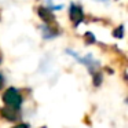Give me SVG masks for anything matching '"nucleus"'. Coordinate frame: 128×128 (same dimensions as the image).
I'll list each match as a JSON object with an SVG mask.
<instances>
[{
    "instance_id": "nucleus-1",
    "label": "nucleus",
    "mask_w": 128,
    "mask_h": 128,
    "mask_svg": "<svg viewBox=\"0 0 128 128\" xmlns=\"http://www.w3.org/2000/svg\"><path fill=\"white\" fill-rule=\"evenodd\" d=\"M3 100L7 106H11V108L18 109L22 103V98H21L20 92L17 91L15 88H8L3 95Z\"/></svg>"
},
{
    "instance_id": "nucleus-2",
    "label": "nucleus",
    "mask_w": 128,
    "mask_h": 128,
    "mask_svg": "<svg viewBox=\"0 0 128 128\" xmlns=\"http://www.w3.org/2000/svg\"><path fill=\"white\" fill-rule=\"evenodd\" d=\"M70 20L73 21V24H74L76 26L78 25V24L81 22V21L84 20V14H83V10L80 8L78 6H76V4H72L70 6Z\"/></svg>"
},
{
    "instance_id": "nucleus-3",
    "label": "nucleus",
    "mask_w": 128,
    "mask_h": 128,
    "mask_svg": "<svg viewBox=\"0 0 128 128\" xmlns=\"http://www.w3.org/2000/svg\"><path fill=\"white\" fill-rule=\"evenodd\" d=\"M2 113H3V116L6 117L7 120L14 121V120H17V117H18V109L11 108V106H6V108L2 110Z\"/></svg>"
},
{
    "instance_id": "nucleus-4",
    "label": "nucleus",
    "mask_w": 128,
    "mask_h": 128,
    "mask_svg": "<svg viewBox=\"0 0 128 128\" xmlns=\"http://www.w3.org/2000/svg\"><path fill=\"white\" fill-rule=\"evenodd\" d=\"M39 15H40V18H42L43 21H46V22H51V21H54L52 12H51V10H48L47 7H40L39 8Z\"/></svg>"
},
{
    "instance_id": "nucleus-5",
    "label": "nucleus",
    "mask_w": 128,
    "mask_h": 128,
    "mask_svg": "<svg viewBox=\"0 0 128 128\" xmlns=\"http://www.w3.org/2000/svg\"><path fill=\"white\" fill-rule=\"evenodd\" d=\"M100 83H102V76H100V73H95L94 76V86H100Z\"/></svg>"
},
{
    "instance_id": "nucleus-6",
    "label": "nucleus",
    "mask_w": 128,
    "mask_h": 128,
    "mask_svg": "<svg viewBox=\"0 0 128 128\" xmlns=\"http://www.w3.org/2000/svg\"><path fill=\"white\" fill-rule=\"evenodd\" d=\"M113 34H114V37H118V39H121L122 34H124V29H122V26H120L118 29H116Z\"/></svg>"
},
{
    "instance_id": "nucleus-7",
    "label": "nucleus",
    "mask_w": 128,
    "mask_h": 128,
    "mask_svg": "<svg viewBox=\"0 0 128 128\" xmlns=\"http://www.w3.org/2000/svg\"><path fill=\"white\" fill-rule=\"evenodd\" d=\"M4 86V78H3V76L0 74V90H2V87Z\"/></svg>"
},
{
    "instance_id": "nucleus-8",
    "label": "nucleus",
    "mask_w": 128,
    "mask_h": 128,
    "mask_svg": "<svg viewBox=\"0 0 128 128\" xmlns=\"http://www.w3.org/2000/svg\"><path fill=\"white\" fill-rule=\"evenodd\" d=\"M14 128H28V125L26 124H20V125H17V127H14Z\"/></svg>"
},
{
    "instance_id": "nucleus-9",
    "label": "nucleus",
    "mask_w": 128,
    "mask_h": 128,
    "mask_svg": "<svg viewBox=\"0 0 128 128\" xmlns=\"http://www.w3.org/2000/svg\"><path fill=\"white\" fill-rule=\"evenodd\" d=\"M127 100H128V99H127Z\"/></svg>"
}]
</instances>
